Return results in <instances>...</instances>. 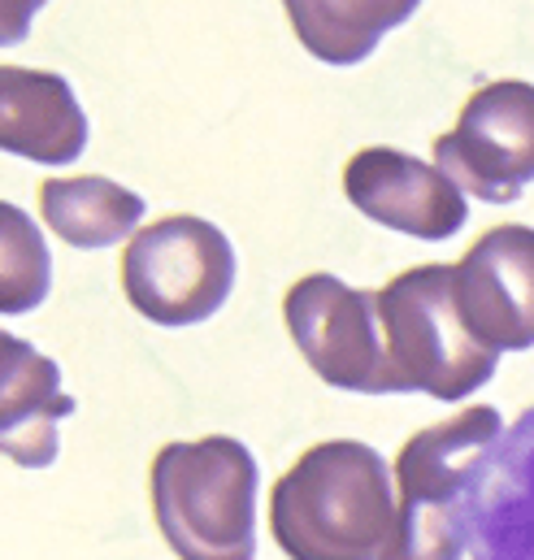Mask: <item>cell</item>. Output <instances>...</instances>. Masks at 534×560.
Returning a JSON list of instances; mask_svg holds the SVG:
<instances>
[{"label":"cell","mask_w":534,"mask_h":560,"mask_svg":"<svg viewBox=\"0 0 534 560\" xmlns=\"http://www.w3.org/2000/svg\"><path fill=\"white\" fill-rule=\"evenodd\" d=\"M392 465L361 439H326L269 491V535L287 560H383L396 535Z\"/></svg>","instance_id":"cell-1"},{"label":"cell","mask_w":534,"mask_h":560,"mask_svg":"<svg viewBox=\"0 0 534 560\" xmlns=\"http://www.w3.org/2000/svg\"><path fill=\"white\" fill-rule=\"evenodd\" d=\"M504 430L500 409L469 405L404 439L396 456V535L383 560H465L474 491Z\"/></svg>","instance_id":"cell-2"},{"label":"cell","mask_w":534,"mask_h":560,"mask_svg":"<svg viewBox=\"0 0 534 560\" xmlns=\"http://www.w3.org/2000/svg\"><path fill=\"white\" fill-rule=\"evenodd\" d=\"M152 517L178 560H257V456L231 434L152 456Z\"/></svg>","instance_id":"cell-3"},{"label":"cell","mask_w":534,"mask_h":560,"mask_svg":"<svg viewBox=\"0 0 534 560\" xmlns=\"http://www.w3.org/2000/svg\"><path fill=\"white\" fill-rule=\"evenodd\" d=\"M379 322L387 348L392 396L421 392L456 405L496 378L491 352L461 317L456 266H413L379 291Z\"/></svg>","instance_id":"cell-4"},{"label":"cell","mask_w":534,"mask_h":560,"mask_svg":"<svg viewBox=\"0 0 534 560\" xmlns=\"http://www.w3.org/2000/svg\"><path fill=\"white\" fill-rule=\"evenodd\" d=\"M235 287V248L222 226L196 213L135 231L123 257V291L139 317L178 330L209 322Z\"/></svg>","instance_id":"cell-5"},{"label":"cell","mask_w":534,"mask_h":560,"mask_svg":"<svg viewBox=\"0 0 534 560\" xmlns=\"http://www.w3.org/2000/svg\"><path fill=\"white\" fill-rule=\"evenodd\" d=\"M282 322L309 370L357 396H392L379 291H357L335 275H304L287 287Z\"/></svg>","instance_id":"cell-6"},{"label":"cell","mask_w":534,"mask_h":560,"mask_svg":"<svg viewBox=\"0 0 534 560\" xmlns=\"http://www.w3.org/2000/svg\"><path fill=\"white\" fill-rule=\"evenodd\" d=\"M434 165L483 205H513L534 183V83L478 88L456 127L434 140Z\"/></svg>","instance_id":"cell-7"},{"label":"cell","mask_w":534,"mask_h":560,"mask_svg":"<svg viewBox=\"0 0 534 560\" xmlns=\"http://www.w3.org/2000/svg\"><path fill=\"white\" fill-rule=\"evenodd\" d=\"M344 196L370 222L426 244L452 240L469 218L465 191L439 165L400 148H361L344 165Z\"/></svg>","instance_id":"cell-8"},{"label":"cell","mask_w":534,"mask_h":560,"mask_svg":"<svg viewBox=\"0 0 534 560\" xmlns=\"http://www.w3.org/2000/svg\"><path fill=\"white\" fill-rule=\"evenodd\" d=\"M456 304L491 352L534 348V226L509 222L456 261Z\"/></svg>","instance_id":"cell-9"},{"label":"cell","mask_w":534,"mask_h":560,"mask_svg":"<svg viewBox=\"0 0 534 560\" xmlns=\"http://www.w3.org/2000/svg\"><path fill=\"white\" fill-rule=\"evenodd\" d=\"M74 409V396L61 392V365L0 330V456L22 469H48L61 452L57 421Z\"/></svg>","instance_id":"cell-10"},{"label":"cell","mask_w":534,"mask_h":560,"mask_svg":"<svg viewBox=\"0 0 534 560\" xmlns=\"http://www.w3.org/2000/svg\"><path fill=\"white\" fill-rule=\"evenodd\" d=\"M469 560H534V405L487 456L469 509Z\"/></svg>","instance_id":"cell-11"},{"label":"cell","mask_w":534,"mask_h":560,"mask_svg":"<svg viewBox=\"0 0 534 560\" xmlns=\"http://www.w3.org/2000/svg\"><path fill=\"white\" fill-rule=\"evenodd\" d=\"M88 114L70 79L53 70L0 66V152L35 165H70L88 148Z\"/></svg>","instance_id":"cell-12"},{"label":"cell","mask_w":534,"mask_h":560,"mask_svg":"<svg viewBox=\"0 0 534 560\" xmlns=\"http://www.w3.org/2000/svg\"><path fill=\"white\" fill-rule=\"evenodd\" d=\"M417 4L421 0H282L295 39L326 66H361Z\"/></svg>","instance_id":"cell-13"},{"label":"cell","mask_w":534,"mask_h":560,"mask_svg":"<svg viewBox=\"0 0 534 560\" xmlns=\"http://www.w3.org/2000/svg\"><path fill=\"white\" fill-rule=\"evenodd\" d=\"M143 196L101 178V174H83V178H48L39 187V213L53 226V235L70 248L96 253V248H114L135 226L143 222Z\"/></svg>","instance_id":"cell-14"},{"label":"cell","mask_w":534,"mask_h":560,"mask_svg":"<svg viewBox=\"0 0 534 560\" xmlns=\"http://www.w3.org/2000/svg\"><path fill=\"white\" fill-rule=\"evenodd\" d=\"M53 291V253L26 209L0 200V317L39 308Z\"/></svg>","instance_id":"cell-15"},{"label":"cell","mask_w":534,"mask_h":560,"mask_svg":"<svg viewBox=\"0 0 534 560\" xmlns=\"http://www.w3.org/2000/svg\"><path fill=\"white\" fill-rule=\"evenodd\" d=\"M48 0H0V48H13L31 35V22L35 13L44 9Z\"/></svg>","instance_id":"cell-16"}]
</instances>
